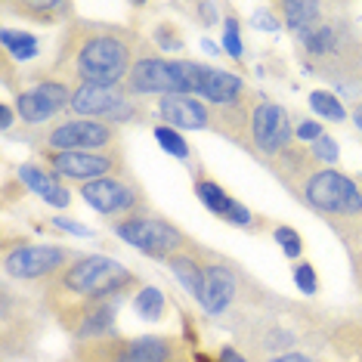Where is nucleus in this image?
Wrapping results in <instances>:
<instances>
[{"label":"nucleus","mask_w":362,"mask_h":362,"mask_svg":"<svg viewBox=\"0 0 362 362\" xmlns=\"http://www.w3.org/2000/svg\"><path fill=\"white\" fill-rule=\"evenodd\" d=\"M0 44H4L6 50L16 56V59H31V56H37V37L25 35V31L4 28V31H0Z\"/></svg>","instance_id":"obj_22"},{"label":"nucleus","mask_w":362,"mask_h":362,"mask_svg":"<svg viewBox=\"0 0 362 362\" xmlns=\"http://www.w3.org/2000/svg\"><path fill=\"white\" fill-rule=\"evenodd\" d=\"M251 139L263 155H282L291 143V118L282 105L260 103L251 112Z\"/></svg>","instance_id":"obj_8"},{"label":"nucleus","mask_w":362,"mask_h":362,"mask_svg":"<svg viewBox=\"0 0 362 362\" xmlns=\"http://www.w3.org/2000/svg\"><path fill=\"white\" fill-rule=\"evenodd\" d=\"M115 235H121L136 251L149 254V257H161V260L174 257V254H180L189 245V238L174 223L152 217V214H143V211L130 214L121 223H115Z\"/></svg>","instance_id":"obj_4"},{"label":"nucleus","mask_w":362,"mask_h":362,"mask_svg":"<svg viewBox=\"0 0 362 362\" xmlns=\"http://www.w3.org/2000/svg\"><path fill=\"white\" fill-rule=\"evenodd\" d=\"M220 362H245V356H238L233 347H223L220 350Z\"/></svg>","instance_id":"obj_33"},{"label":"nucleus","mask_w":362,"mask_h":362,"mask_svg":"<svg viewBox=\"0 0 362 362\" xmlns=\"http://www.w3.org/2000/svg\"><path fill=\"white\" fill-rule=\"evenodd\" d=\"M19 180L35 195H40L47 204H53V208H69V204H71L69 189H65L59 180H56V174H50V170H40V168H35V164H22V168H19Z\"/></svg>","instance_id":"obj_18"},{"label":"nucleus","mask_w":362,"mask_h":362,"mask_svg":"<svg viewBox=\"0 0 362 362\" xmlns=\"http://www.w3.org/2000/svg\"><path fill=\"white\" fill-rule=\"evenodd\" d=\"M208 65L186 62V59H158V56H143L130 69L124 87L130 93H164V96H186L202 93Z\"/></svg>","instance_id":"obj_2"},{"label":"nucleus","mask_w":362,"mask_h":362,"mask_svg":"<svg viewBox=\"0 0 362 362\" xmlns=\"http://www.w3.org/2000/svg\"><path fill=\"white\" fill-rule=\"evenodd\" d=\"M300 44H303V53L313 56L316 62H332V59H341L344 50H347V31H344L341 22H319L313 25L307 35H300Z\"/></svg>","instance_id":"obj_13"},{"label":"nucleus","mask_w":362,"mask_h":362,"mask_svg":"<svg viewBox=\"0 0 362 362\" xmlns=\"http://www.w3.org/2000/svg\"><path fill=\"white\" fill-rule=\"evenodd\" d=\"M223 47L233 59H242V37H238V22L235 19H226V31H223Z\"/></svg>","instance_id":"obj_26"},{"label":"nucleus","mask_w":362,"mask_h":362,"mask_svg":"<svg viewBox=\"0 0 362 362\" xmlns=\"http://www.w3.org/2000/svg\"><path fill=\"white\" fill-rule=\"evenodd\" d=\"M242 93H245V84L242 78L233 75L226 69H208L204 75V87H202V96L220 109H229V105H238L242 103Z\"/></svg>","instance_id":"obj_17"},{"label":"nucleus","mask_w":362,"mask_h":362,"mask_svg":"<svg viewBox=\"0 0 362 362\" xmlns=\"http://www.w3.org/2000/svg\"><path fill=\"white\" fill-rule=\"evenodd\" d=\"M254 25H257V28H269V31H273V28L279 25V22L273 19V16H269V19H267V13H257V16H254Z\"/></svg>","instance_id":"obj_32"},{"label":"nucleus","mask_w":362,"mask_h":362,"mask_svg":"<svg viewBox=\"0 0 362 362\" xmlns=\"http://www.w3.org/2000/svg\"><path fill=\"white\" fill-rule=\"evenodd\" d=\"M56 285H59L65 294H71V298H81L87 303H103V300L115 298L121 288L134 285V276H130L118 260L78 257L75 263H69L59 273Z\"/></svg>","instance_id":"obj_3"},{"label":"nucleus","mask_w":362,"mask_h":362,"mask_svg":"<svg viewBox=\"0 0 362 362\" xmlns=\"http://www.w3.org/2000/svg\"><path fill=\"white\" fill-rule=\"evenodd\" d=\"M103 362H177V344L170 337H136L121 341Z\"/></svg>","instance_id":"obj_12"},{"label":"nucleus","mask_w":362,"mask_h":362,"mask_svg":"<svg viewBox=\"0 0 362 362\" xmlns=\"http://www.w3.org/2000/svg\"><path fill=\"white\" fill-rule=\"evenodd\" d=\"M202 47H204V50H208V53H214V56L220 53V47H217V44H211V40H202Z\"/></svg>","instance_id":"obj_36"},{"label":"nucleus","mask_w":362,"mask_h":362,"mask_svg":"<svg viewBox=\"0 0 362 362\" xmlns=\"http://www.w3.org/2000/svg\"><path fill=\"white\" fill-rule=\"evenodd\" d=\"M168 267L174 269V276L183 282V288L192 298L202 300V291H204V263H199L192 257V254H174V257H168Z\"/></svg>","instance_id":"obj_19"},{"label":"nucleus","mask_w":362,"mask_h":362,"mask_svg":"<svg viewBox=\"0 0 362 362\" xmlns=\"http://www.w3.org/2000/svg\"><path fill=\"white\" fill-rule=\"evenodd\" d=\"M288 22V28L294 31V35H307L313 25H319L322 22V6L319 4H300V0H294V4H282L279 6Z\"/></svg>","instance_id":"obj_20"},{"label":"nucleus","mask_w":362,"mask_h":362,"mask_svg":"<svg viewBox=\"0 0 362 362\" xmlns=\"http://www.w3.org/2000/svg\"><path fill=\"white\" fill-rule=\"evenodd\" d=\"M115 127L105 121H65L47 134L50 152H103L112 146Z\"/></svg>","instance_id":"obj_7"},{"label":"nucleus","mask_w":362,"mask_h":362,"mask_svg":"<svg viewBox=\"0 0 362 362\" xmlns=\"http://www.w3.org/2000/svg\"><path fill=\"white\" fill-rule=\"evenodd\" d=\"M353 121H356V127L362 130V103L356 105V112H353Z\"/></svg>","instance_id":"obj_37"},{"label":"nucleus","mask_w":362,"mask_h":362,"mask_svg":"<svg viewBox=\"0 0 362 362\" xmlns=\"http://www.w3.org/2000/svg\"><path fill=\"white\" fill-rule=\"evenodd\" d=\"M0 124H4V130L13 127V109H10V105H4V109H0Z\"/></svg>","instance_id":"obj_35"},{"label":"nucleus","mask_w":362,"mask_h":362,"mask_svg":"<svg viewBox=\"0 0 362 362\" xmlns=\"http://www.w3.org/2000/svg\"><path fill=\"white\" fill-rule=\"evenodd\" d=\"M195 195H199L202 204L211 214H217V217H223V220L229 217V208H233V202H235V199H229V195H226L223 186L211 183V180H202V183H195Z\"/></svg>","instance_id":"obj_21"},{"label":"nucleus","mask_w":362,"mask_h":362,"mask_svg":"<svg viewBox=\"0 0 362 362\" xmlns=\"http://www.w3.org/2000/svg\"><path fill=\"white\" fill-rule=\"evenodd\" d=\"M134 50L136 37L130 31L118 25H103V22H78L69 31L56 71L65 78H75L78 87H118L136 65Z\"/></svg>","instance_id":"obj_1"},{"label":"nucleus","mask_w":362,"mask_h":362,"mask_svg":"<svg viewBox=\"0 0 362 362\" xmlns=\"http://www.w3.org/2000/svg\"><path fill=\"white\" fill-rule=\"evenodd\" d=\"M44 158L53 168V174L69 180H84V183L103 180L118 164V158L109 152H44Z\"/></svg>","instance_id":"obj_11"},{"label":"nucleus","mask_w":362,"mask_h":362,"mask_svg":"<svg viewBox=\"0 0 362 362\" xmlns=\"http://www.w3.org/2000/svg\"><path fill=\"white\" fill-rule=\"evenodd\" d=\"M134 307H136V313L143 319H161V313H164V294L158 291V288H139Z\"/></svg>","instance_id":"obj_23"},{"label":"nucleus","mask_w":362,"mask_h":362,"mask_svg":"<svg viewBox=\"0 0 362 362\" xmlns=\"http://www.w3.org/2000/svg\"><path fill=\"white\" fill-rule=\"evenodd\" d=\"M75 260H78L75 254L56 248V245H22L16 251H6L4 267L13 279H44V276L62 273Z\"/></svg>","instance_id":"obj_6"},{"label":"nucleus","mask_w":362,"mask_h":362,"mask_svg":"<svg viewBox=\"0 0 362 362\" xmlns=\"http://www.w3.org/2000/svg\"><path fill=\"white\" fill-rule=\"evenodd\" d=\"M124 90L127 87H93V84H81L71 93V112L78 115H96V118H109L124 105Z\"/></svg>","instance_id":"obj_14"},{"label":"nucleus","mask_w":362,"mask_h":362,"mask_svg":"<svg viewBox=\"0 0 362 362\" xmlns=\"http://www.w3.org/2000/svg\"><path fill=\"white\" fill-rule=\"evenodd\" d=\"M53 226H56V229H65V233H71V235H90L87 226L71 223V220H65V217H53Z\"/></svg>","instance_id":"obj_30"},{"label":"nucleus","mask_w":362,"mask_h":362,"mask_svg":"<svg viewBox=\"0 0 362 362\" xmlns=\"http://www.w3.org/2000/svg\"><path fill=\"white\" fill-rule=\"evenodd\" d=\"M192 362H214V359H211V356H204V353H195ZM217 362H220V359H217Z\"/></svg>","instance_id":"obj_38"},{"label":"nucleus","mask_w":362,"mask_h":362,"mask_svg":"<svg viewBox=\"0 0 362 362\" xmlns=\"http://www.w3.org/2000/svg\"><path fill=\"white\" fill-rule=\"evenodd\" d=\"M313 155L316 158H322V161H337V146H334V139L332 136H319L316 143H313Z\"/></svg>","instance_id":"obj_29"},{"label":"nucleus","mask_w":362,"mask_h":362,"mask_svg":"<svg viewBox=\"0 0 362 362\" xmlns=\"http://www.w3.org/2000/svg\"><path fill=\"white\" fill-rule=\"evenodd\" d=\"M310 105L328 121H344V115H347L344 112V105H341V100H337L334 93H328V90H316V93H310Z\"/></svg>","instance_id":"obj_24"},{"label":"nucleus","mask_w":362,"mask_h":362,"mask_svg":"<svg viewBox=\"0 0 362 362\" xmlns=\"http://www.w3.org/2000/svg\"><path fill=\"white\" fill-rule=\"evenodd\" d=\"M298 136L300 139H313V143H316V139L322 136V127H319L316 121H303V124L298 127Z\"/></svg>","instance_id":"obj_31"},{"label":"nucleus","mask_w":362,"mask_h":362,"mask_svg":"<svg viewBox=\"0 0 362 362\" xmlns=\"http://www.w3.org/2000/svg\"><path fill=\"white\" fill-rule=\"evenodd\" d=\"M155 139L161 143V149H164V152L177 155V158H189V146H186V139L180 136L174 127H155Z\"/></svg>","instance_id":"obj_25"},{"label":"nucleus","mask_w":362,"mask_h":362,"mask_svg":"<svg viewBox=\"0 0 362 362\" xmlns=\"http://www.w3.org/2000/svg\"><path fill=\"white\" fill-rule=\"evenodd\" d=\"M294 282H298L303 294H316V276H313V267H307V263L294 267Z\"/></svg>","instance_id":"obj_28"},{"label":"nucleus","mask_w":362,"mask_h":362,"mask_svg":"<svg viewBox=\"0 0 362 362\" xmlns=\"http://www.w3.org/2000/svg\"><path fill=\"white\" fill-rule=\"evenodd\" d=\"M71 93L75 90H69L62 81H44V84L31 90H22L19 100H16V109H19L22 121H28V124H44L62 105H71Z\"/></svg>","instance_id":"obj_10"},{"label":"nucleus","mask_w":362,"mask_h":362,"mask_svg":"<svg viewBox=\"0 0 362 362\" xmlns=\"http://www.w3.org/2000/svg\"><path fill=\"white\" fill-rule=\"evenodd\" d=\"M161 118L170 127H183V130H202L208 127L211 112L204 109V103L192 100V96H161Z\"/></svg>","instance_id":"obj_16"},{"label":"nucleus","mask_w":362,"mask_h":362,"mask_svg":"<svg viewBox=\"0 0 362 362\" xmlns=\"http://www.w3.org/2000/svg\"><path fill=\"white\" fill-rule=\"evenodd\" d=\"M269 362H313V359H310V356H303V353H285V356L269 359Z\"/></svg>","instance_id":"obj_34"},{"label":"nucleus","mask_w":362,"mask_h":362,"mask_svg":"<svg viewBox=\"0 0 362 362\" xmlns=\"http://www.w3.org/2000/svg\"><path fill=\"white\" fill-rule=\"evenodd\" d=\"M276 242L282 245V251L288 254V257H298V254H300V235L294 233V229L279 226V229H276Z\"/></svg>","instance_id":"obj_27"},{"label":"nucleus","mask_w":362,"mask_h":362,"mask_svg":"<svg viewBox=\"0 0 362 362\" xmlns=\"http://www.w3.org/2000/svg\"><path fill=\"white\" fill-rule=\"evenodd\" d=\"M81 195H84V202L90 204L93 211L100 214H136V208L143 202H139V192L124 180H115V177H103V180H93V183H84L81 189Z\"/></svg>","instance_id":"obj_9"},{"label":"nucleus","mask_w":362,"mask_h":362,"mask_svg":"<svg viewBox=\"0 0 362 362\" xmlns=\"http://www.w3.org/2000/svg\"><path fill=\"white\" fill-rule=\"evenodd\" d=\"M303 195L313 208L325 211V214H341V217H353V214L362 211V192L359 186L353 183L350 177L337 174V170H316L307 186H303Z\"/></svg>","instance_id":"obj_5"},{"label":"nucleus","mask_w":362,"mask_h":362,"mask_svg":"<svg viewBox=\"0 0 362 362\" xmlns=\"http://www.w3.org/2000/svg\"><path fill=\"white\" fill-rule=\"evenodd\" d=\"M235 298V276L229 273L223 263H204V291H202V307L217 316L223 313Z\"/></svg>","instance_id":"obj_15"}]
</instances>
